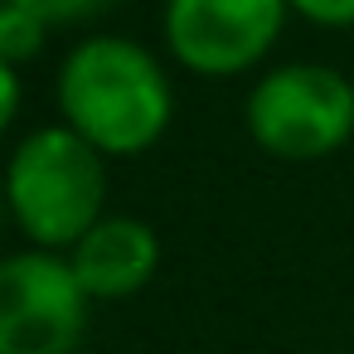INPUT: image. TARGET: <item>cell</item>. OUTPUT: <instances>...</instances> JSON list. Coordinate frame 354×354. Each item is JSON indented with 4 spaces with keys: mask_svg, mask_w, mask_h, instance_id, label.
Here are the masks:
<instances>
[{
    "mask_svg": "<svg viewBox=\"0 0 354 354\" xmlns=\"http://www.w3.org/2000/svg\"><path fill=\"white\" fill-rule=\"evenodd\" d=\"M64 127H73L102 156H141L170 127V78L136 39L93 35L73 44L59 68Z\"/></svg>",
    "mask_w": 354,
    "mask_h": 354,
    "instance_id": "cell-1",
    "label": "cell"
},
{
    "mask_svg": "<svg viewBox=\"0 0 354 354\" xmlns=\"http://www.w3.org/2000/svg\"><path fill=\"white\" fill-rule=\"evenodd\" d=\"M107 170L102 151L88 146L73 127H39L30 131L10 165H6V209L15 214L20 233L44 248H78L107 214Z\"/></svg>",
    "mask_w": 354,
    "mask_h": 354,
    "instance_id": "cell-2",
    "label": "cell"
},
{
    "mask_svg": "<svg viewBox=\"0 0 354 354\" xmlns=\"http://www.w3.org/2000/svg\"><path fill=\"white\" fill-rule=\"evenodd\" d=\"M248 131L277 160H325L354 136V83L330 64H286L248 93Z\"/></svg>",
    "mask_w": 354,
    "mask_h": 354,
    "instance_id": "cell-3",
    "label": "cell"
},
{
    "mask_svg": "<svg viewBox=\"0 0 354 354\" xmlns=\"http://www.w3.org/2000/svg\"><path fill=\"white\" fill-rule=\"evenodd\" d=\"M93 296L59 252H15L0 262V354H78Z\"/></svg>",
    "mask_w": 354,
    "mask_h": 354,
    "instance_id": "cell-4",
    "label": "cell"
},
{
    "mask_svg": "<svg viewBox=\"0 0 354 354\" xmlns=\"http://www.w3.org/2000/svg\"><path fill=\"white\" fill-rule=\"evenodd\" d=\"M286 0H165V44L199 78H233L267 59Z\"/></svg>",
    "mask_w": 354,
    "mask_h": 354,
    "instance_id": "cell-5",
    "label": "cell"
},
{
    "mask_svg": "<svg viewBox=\"0 0 354 354\" xmlns=\"http://www.w3.org/2000/svg\"><path fill=\"white\" fill-rule=\"evenodd\" d=\"M73 277L83 281V291L93 301H122L136 296L156 267H160V238L151 233V223L131 218V214H107L78 248H73Z\"/></svg>",
    "mask_w": 354,
    "mask_h": 354,
    "instance_id": "cell-6",
    "label": "cell"
},
{
    "mask_svg": "<svg viewBox=\"0 0 354 354\" xmlns=\"http://www.w3.org/2000/svg\"><path fill=\"white\" fill-rule=\"evenodd\" d=\"M44 35H49V25L35 10L15 6V0L0 6V64H10V68L15 64H30L44 49Z\"/></svg>",
    "mask_w": 354,
    "mask_h": 354,
    "instance_id": "cell-7",
    "label": "cell"
},
{
    "mask_svg": "<svg viewBox=\"0 0 354 354\" xmlns=\"http://www.w3.org/2000/svg\"><path fill=\"white\" fill-rule=\"evenodd\" d=\"M15 6L35 10L44 25H78V20H97L117 0H15Z\"/></svg>",
    "mask_w": 354,
    "mask_h": 354,
    "instance_id": "cell-8",
    "label": "cell"
},
{
    "mask_svg": "<svg viewBox=\"0 0 354 354\" xmlns=\"http://www.w3.org/2000/svg\"><path fill=\"white\" fill-rule=\"evenodd\" d=\"M296 15H306L310 25H325V30H344L354 25V0H286Z\"/></svg>",
    "mask_w": 354,
    "mask_h": 354,
    "instance_id": "cell-9",
    "label": "cell"
},
{
    "mask_svg": "<svg viewBox=\"0 0 354 354\" xmlns=\"http://www.w3.org/2000/svg\"><path fill=\"white\" fill-rule=\"evenodd\" d=\"M15 112H20V73L10 64H0V136L15 122Z\"/></svg>",
    "mask_w": 354,
    "mask_h": 354,
    "instance_id": "cell-10",
    "label": "cell"
},
{
    "mask_svg": "<svg viewBox=\"0 0 354 354\" xmlns=\"http://www.w3.org/2000/svg\"><path fill=\"white\" fill-rule=\"evenodd\" d=\"M0 214H6V180H0Z\"/></svg>",
    "mask_w": 354,
    "mask_h": 354,
    "instance_id": "cell-11",
    "label": "cell"
},
{
    "mask_svg": "<svg viewBox=\"0 0 354 354\" xmlns=\"http://www.w3.org/2000/svg\"><path fill=\"white\" fill-rule=\"evenodd\" d=\"M0 6H6V0H0Z\"/></svg>",
    "mask_w": 354,
    "mask_h": 354,
    "instance_id": "cell-12",
    "label": "cell"
}]
</instances>
